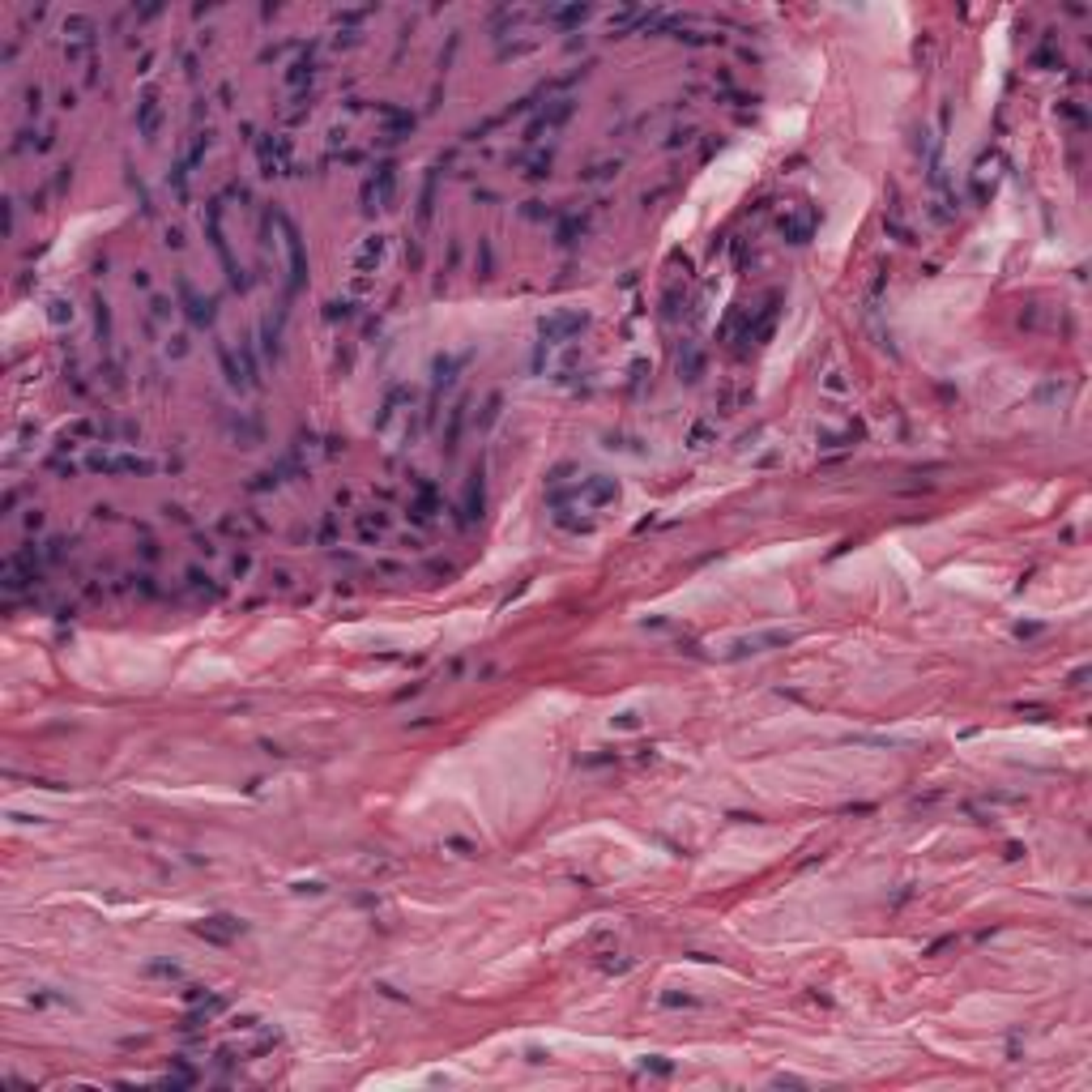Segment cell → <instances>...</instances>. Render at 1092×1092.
<instances>
[{"mask_svg":"<svg viewBox=\"0 0 1092 1092\" xmlns=\"http://www.w3.org/2000/svg\"><path fill=\"white\" fill-rule=\"evenodd\" d=\"M205 231H209V243H213V252H218V261H223V269H227V282H231V290H248V278H243V269L235 265V257H231V248H227V235H223V197H213L209 201V209H205Z\"/></svg>","mask_w":1092,"mask_h":1092,"instance_id":"obj_1","label":"cell"},{"mask_svg":"<svg viewBox=\"0 0 1092 1092\" xmlns=\"http://www.w3.org/2000/svg\"><path fill=\"white\" fill-rule=\"evenodd\" d=\"M273 218H278V227H282V243H286V257H290V282H286V290H290V295H299V290H303V282H308V257H303V239H299L295 223H290L286 213H273Z\"/></svg>","mask_w":1092,"mask_h":1092,"instance_id":"obj_2","label":"cell"},{"mask_svg":"<svg viewBox=\"0 0 1092 1092\" xmlns=\"http://www.w3.org/2000/svg\"><path fill=\"white\" fill-rule=\"evenodd\" d=\"M585 324H589L585 312H551L538 324V338H542V346H559V342H568L576 333H585Z\"/></svg>","mask_w":1092,"mask_h":1092,"instance_id":"obj_3","label":"cell"},{"mask_svg":"<svg viewBox=\"0 0 1092 1092\" xmlns=\"http://www.w3.org/2000/svg\"><path fill=\"white\" fill-rule=\"evenodd\" d=\"M90 469H98V474H150L154 461L133 457V453H94Z\"/></svg>","mask_w":1092,"mask_h":1092,"instance_id":"obj_4","label":"cell"},{"mask_svg":"<svg viewBox=\"0 0 1092 1092\" xmlns=\"http://www.w3.org/2000/svg\"><path fill=\"white\" fill-rule=\"evenodd\" d=\"M568 495L580 499V503H589V508H602V503H614V499H619V483L594 474V478H585V483H576Z\"/></svg>","mask_w":1092,"mask_h":1092,"instance_id":"obj_5","label":"cell"},{"mask_svg":"<svg viewBox=\"0 0 1092 1092\" xmlns=\"http://www.w3.org/2000/svg\"><path fill=\"white\" fill-rule=\"evenodd\" d=\"M393 184H397V167H393V163H380L376 175L368 179V188H363V201H368V209H384L388 197H393Z\"/></svg>","mask_w":1092,"mask_h":1092,"instance_id":"obj_6","label":"cell"},{"mask_svg":"<svg viewBox=\"0 0 1092 1092\" xmlns=\"http://www.w3.org/2000/svg\"><path fill=\"white\" fill-rule=\"evenodd\" d=\"M290 167V141L286 137H265L261 141V171L265 175H286Z\"/></svg>","mask_w":1092,"mask_h":1092,"instance_id":"obj_7","label":"cell"},{"mask_svg":"<svg viewBox=\"0 0 1092 1092\" xmlns=\"http://www.w3.org/2000/svg\"><path fill=\"white\" fill-rule=\"evenodd\" d=\"M773 324H777V295L764 303V312H759L755 320H747L743 342H747V346H764V342H769V333H773Z\"/></svg>","mask_w":1092,"mask_h":1092,"instance_id":"obj_8","label":"cell"},{"mask_svg":"<svg viewBox=\"0 0 1092 1092\" xmlns=\"http://www.w3.org/2000/svg\"><path fill=\"white\" fill-rule=\"evenodd\" d=\"M158 120H163V107H158V94H145L141 107H137V133L145 141H154L158 137Z\"/></svg>","mask_w":1092,"mask_h":1092,"instance_id":"obj_9","label":"cell"},{"mask_svg":"<svg viewBox=\"0 0 1092 1092\" xmlns=\"http://www.w3.org/2000/svg\"><path fill=\"white\" fill-rule=\"evenodd\" d=\"M179 295H184V312H188L193 324H209L213 320V299H201L184 278H179Z\"/></svg>","mask_w":1092,"mask_h":1092,"instance_id":"obj_10","label":"cell"},{"mask_svg":"<svg viewBox=\"0 0 1092 1092\" xmlns=\"http://www.w3.org/2000/svg\"><path fill=\"white\" fill-rule=\"evenodd\" d=\"M811 231H815V213H785L781 218V235L789 243H807Z\"/></svg>","mask_w":1092,"mask_h":1092,"instance_id":"obj_11","label":"cell"},{"mask_svg":"<svg viewBox=\"0 0 1092 1092\" xmlns=\"http://www.w3.org/2000/svg\"><path fill=\"white\" fill-rule=\"evenodd\" d=\"M568 116H572V103H568V98H559V103L551 107V112H542V116H538V120L529 124V137H538L542 128H546V133H551V128H559V124H564Z\"/></svg>","mask_w":1092,"mask_h":1092,"instance_id":"obj_12","label":"cell"},{"mask_svg":"<svg viewBox=\"0 0 1092 1092\" xmlns=\"http://www.w3.org/2000/svg\"><path fill=\"white\" fill-rule=\"evenodd\" d=\"M384 261V235H368V243H363V252L354 257V269L358 273H368L372 265H380Z\"/></svg>","mask_w":1092,"mask_h":1092,"instance_id":"obj_13","label":"cell"},{"mask_svg":"<svg viewBox=\"0 0 1092 1092\" xmlns=\"http://www.w3.org/2000/svg\"><path fill=\"white\" fill-rule=\"evenodd\" d=\"M478 517H483V469H474L465 487V521H478Z\"/></svg>","mask_w":1092,"mask_h":1092,"instance_id":"obj_14","label":"cell"},{"mask_svg":"<svg viewBox=\"0 0 1092 1092\" xmlns=\"http://www.w3.org/2000/svg\"><path fill=\"white\" fill-rule=\"evenodd\" d=\"M205 939H218V943H227V939H235L239 934V922H231V918H209V922H201L197 926Z\"/></svg>","mask_w":1092,"mask_h":1092,"instance_id":"obj_15","label":"cell"},{"mask_svg":"<svg viewBox=\"0 0 1092 1092\" xmlns=\"http://www.w3.org/2000/svg\"><path fill=\"white\" fill-rule=\"evenodd\" d=\"M465 363V354H448V358H435V388H448L453 384V372Z\"/></svg>","mask_w":1092,"mask_h":1092,"instance_id":"obj_16","label":"cell"},{"mask_svg":"<svg viewBox=\"0 0 1092 1092\" xmlns=\"http://www.w3.org/2000/svg\"><path fill=\"white\" fill-rule=\"evenodd\" d=\"M679 372H683V380H696V376H700V354L691 350V354H687V363H679Z\"/></svg>","mask_w":1092,"mask_h":1092,"instance_id":"obj_17","label":"cell"},{"mask_svg":"<svg viewBox=\"0 0 1092 1092\" xmlns=\"http://www.w3.org/2000/svg\"><path fill=\"white\" fill-rule=\"evenodd\" d=\"M555 22H585L589 18V9L585 5H576V9H559V13H551Z\"/></svg>","mask_w":1092,"mask_h":1092,"instance_id":"obj_18","label":"cell"},{"mask_svg":"<svg viewBox=\"0 0 1092 1092\" xmlns=\"http://www.w3.org/2000/svg\"><path fill=\"white\" fill-rule=\"evenodd\" d=\"M431 193H435V175L427 179V188H423V205H418V223H427V218H431Z\"/></svg>","mask_w":1092,"mask_h":1092,"instance_id":"obj_19","label":"cell"},{"mask_svg":"<svg viewBox=\"0 0 1092 1092\" xmlns=\"http://www.w3.org/2000/svg\"><path fill=\"white\" fill-rule=\"evenodd\" d=\"M52 320H56V324H64V320H73V308H68L64 299H56V303H52Z\"/></svg>","mask_w":1092,"mask_h":1092,"instance_id":"obj_20","label":"cell"},{"mask_svg":"<svg viewBox=\"0 0 1092 1092\" xmlns=\"http://www.w3.org/2000/svg\"><path fill=\"white\" fill-rule=\"evenodd\" d=\"M614 725H624V730H636V725H640V721H636V713H624V717H619Z\"/></svg>","mask_w":1092,"mask_h":1092,"instance_id":"obj_21","label":"cell"}]
</instances>
